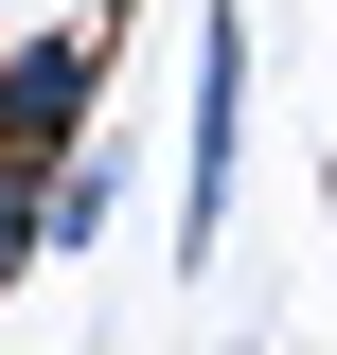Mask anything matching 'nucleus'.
Here are the masks:
<instances>
[{
    "label": "nucleus",
    "instance_id": "obj_3",
    "mask_svg": "<svg viewBox=\"0 0 337 355\" xmlns=\"http://www.w3.org/2000/svg\"><path fill=\"white\" fill-rule=\"evenodd\" d=\"M36 249H53V214H36V178H0V284H36Z\"/></svg>",
    "mask_w": 337,
    "mask_h": 355
},
{
    "label": "nucleus",
    "instance_id": "obj_1",
    "mask_svg": "<svg viewBox=\"0 0 337 355\" xmlns=\"http://www.w3.org/2000/svg\"><path fill=\"white\" fill-rule=\"evenodd\" d=\"M89 125H107V18H18L0 36V178H53V160H89Z\"/></svg>",
    "mask_w": 337,
    "mask_h": 355
},
{
    "label": "nucleus",
    "instance_id": "obj_2",
    "mask_svg": "<svg viewBox=\"0 0 337 355\" xmlns=\"http://www.w3.org/2000/svg\"><path fill=\"white\" fill-rule=\"evenodd\" d=\"M231 178H249V18H196V142H178V266L231 249Z\"/></svg>",
    "mask_w": 337,
    "mask_h": 355
}]
</instances>
